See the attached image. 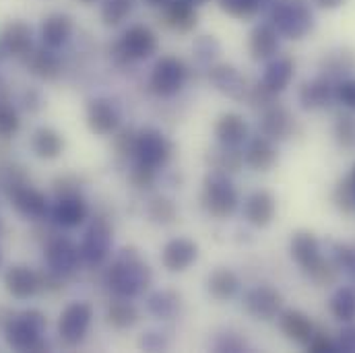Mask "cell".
<instances>
[{"label":"cell","mask_w":355,"mask_h":353,"mask_svg":"<svg viewBox=\"0 0 355 353\" xmlns=\"http://www.w3.org/2000/svg\"><path fill=\"white\" fill-rule=\"evenodd\" d=\"M291 259L300 265V268L316 283V285H333L339 277V266L331 259L322 257L320 242L310 232H297L289 244Z\"/></svg>","instance_id":"cell-1"},{"label":"cell","mask_w":355,"mask_h":353,"mask_svg":"<svg viewBox=\"0 0 355 353\" xmlns=\"http://www.w3.org/2000/svg\"><path fill=\"white\" fill-rule=\"evenodd\" d=\"M151 283V270L141 261L135 248H124L107 270L110 289L124 300L137 298Z\"/></svg>","instance_id":"cell-2"},{"label":"cell","mask_w":355,"mask_h":353,"mask_svg":"<svg viewBox=\"0 0 355 353\" xmlns=\"http://www.w3.org/2000/svg\"><path fill=\"white\" fill-rule=\"evenodd\" d=\"M268 23L281 37L304 40L314 29V8L310 0H270Z\"/></svg>","instance_id":"cell-3"},{"label":"cell","mask_w":355,"mask_h":353,"mask_svg":"<svg viewBox=\"0 0 355 353\" xmlns=\"http://www.w3.org/2000/svg\"><path fill=\"white\" fill-rule=\"evenodd\" d=\"M46 329V316L40 310H27L17 318L6 322L4 335L6 343L17 352H42L48 350V343L42 339Z\"/></svg>","instance_id":"cell-4"},{"label":"cell","mask_w":355,"mask_h":353,"mask_svg":"<svg viewBox=\"0 0 355 353\" xmlns=\"http://www.w3.org/2000/svg\"><path fill=\"white\" fill-rule=\"evenodd\" d=\"M200 203L209 215L223 219V217H230L238 209L240 196H238V190L230 178L225 174L213 172L211 176H207L205 184H202Z\"/></svg>","instance_id":"cell-5"},{"label":"cell","mask_w":355,"mask_h":353,"mask_svg":"<svg viewBox=\"0 0 355 353\" xmlns=\"http://www.w3.org/2000/svg\"><path fill=\"white\" fill-rule=\"evenodd\" d=\"M172 153H174V145L162 130L145 128L137 132V145H135L137 164L151 170H162L170 164Z\"/></svg>","instance_id":"cell-6"},{"label":"cell","mask_w":355,"mask_h":353,"mask_svg":"<svg viewBox=\"0 0 355 353\" xmlns=\"http://www.w3.org/2000/svg\"><path fill=\"white\" fill-rule=\"evenodd\" d=\"M186 79H188V69L178 56H162L151 71L149 87L162 97H172L184 87Z\"/></svg>","instance_id":"cell-7"},{"label":"cell","mask_w":355,"mask_h":353,"mask_svg":"<svg viewBox=\"0 0 355 353\" xmlns=\"http://www.w3.org/2000/svg\"><path fill=\"white\" fill-rule=\"evenodd\" d=\"M118 52L126 58V60H147L151 58L157 48H159V40L155 35V31L147 25H132L128 27L122 37L118 40Z\"/></svg>","instance_id":"cell-8"},{"label":"cell","mask_w":355,"mask_h":353,"mask_svg":"<svg viewBox=\"0 0 355 353\" xmlns=\"http://www.w3.org/2000/svg\"><path fill=\"white\" fill-rule=\"evenodd\" d=\"M244 308L257 320H272V318H277L281 314L283 295L275 287L263 283V285H257V287L246 291Z\"/></svg>","instance_id":"cell-9"},{"label":"cell","mask_w":355,"mask_h":353,"mask_svg":"<svg viewBox=\"0 0 355 353\" xmlns=\"http://www.w3.org/2000/svg\"><path fill=\"white\" fill-rule=\"evenodd\" d=\"M91 318H93V310L89 304H85V302L71 304L62 312L60 322H58V333H60L62 341L67 345H79L87 335Z\"/></svg>","instance_id":"cell-10"},{"label":"cell","mask_w":355,"mask_h":353,"mask_svg":"<svg viewBox=\"0 0 355 353\" xmlns=\"http://www.w3.org/2000/svg\"><path fill=\"white\" fill-rule=\"evenodd\" d=\"M112 248V227L105 219H95L81 244V259L89 265H101Z\"/></svg>","instance_id":"cell-11"},{"label":"cell","mask_w":355,"mask_h":353,"mask_svg":"<svg viewBox=\"0 0 355 353\" xmlns=\"http://www.w3.org/2000/svg\"><path fill=\"white\" fill-rule=\"evenodd\" d=\"M295 130V118L291 116V112L279 103H270L266 105L261 118V132L266 139L275 141H287Z\"/></svg>","instance_id":"cell-12"},{"label":"cell","mask_w":355,"mask_h":353,"mask_svg":"<svg viewBox=\"0 0 355 353\" xmlns=\"http://www.w3.org/2000/svg\"><path fill=\"white\" fill-rule=\"evenodd\" d=\"M87 124L99 137L114 135L120 126V112L110 99H93L87 107Z\"/></svg>","instance_id":"cell-13"},{"label":"cell","mask_w":355,"mask_h":353,"mask_svg":"<svg viewBox=\"0 0 355 353\" xmlns=\"http://www.w3.org/2000/svg\"><path fill=\"white\" fill-rule=\"evenodd\" d=\"M335 85L331 79L327 77H316L308 83H304L300 89V103L306 112H314V110H327L333 105V101L337 99L335 95Z\"/></svg>","instance_id":"cell-14"},{"label":"cell","mask_w":355,"mask_h":353,"mask_svg":"<svg viewBox=\"0 0 355 353\" xmlns=\"http://www.w3.org/2000/svg\"><path fill=\"white\" fill-rule=\"evenodd\" d=\"M279 48H281V35L277 33V29L270 23H259L250 31L248 50H250L252 60H257V62L272 60L279 54Z\"/></svg>","instance_id":"cell-15"},{"label":"cell","mask_w":355,"mask_h":353,"mask_svg":"<svg viewBox=\"0 0 355 353\" xmlns=\"http://www.w3.org/2000/svg\"><path fill=\"white\" fill-rule=\"evenodd\" d=\"M198 246L188 238H174L164 246L162 263L170 273H182L196 263Z\"/></svg>","instance_id":"cell-16"},{"label":"cell","mask_w":355,"mask_h":353,"mask_svg":"<svg viewBox=\"0 0 355 353\" xmlns=\"http://www.w3.org/2000/svg\"><path fill=\"white\" fill-rule=\"evenodd\" d=\"M0 46L10 56H27L33 50L31 27L21 19L6 23V27L2 29V35H0Z\"/></svg>","instance_id":"cell-17"},{"label":"cell","mask_w":355,"mask_h":353,"mask_svg":"<svg viewBox=\"0 0 355 353\" xmlns=\"http://www.w3.org/2000/svg\"><path fill=\"white\" fill-rule=\"evenodd\" d=\"M79 259H81V252L79 248L69 242V240H62V238H56L48 244L46 248V261L50 265V270L54 275H69L73 273L77 265H79Z\"/></svg>","instance_id":"cell-18"},{"label":"cell","mask_w":355,"mask_h":353,"mask_svg":"<svg viewBox=\"0 0 355 353\" xmlns=\"http://www.w3.org/2000/svg\"><path fill=\"white\" fill-rule=\"evenodd\" d=\"M73 29H75V23L69 15L64 12H52L48 15L44 21H42V27H40V37H42V44L46 48H62L71 35H73Z\"/></svg>","instance_id":"cell-19"},{"label":"cell","mask_w":355,"mask_h":353,"mask_svg":"<svg viewBox=\"0 0 355 353\" xmlns=\"http://www.w3.org/2000/svg\"><path fill=\"white\" fill-rule=\"evenodd\" d=\"M162 10L164 23L176 33H190L198 25L196 6L188 0H170Z\"/></svg>","instance_id":"cell-20"},{"label":"cell","mask_w":355,"mask_h":353,"mask_svg":"<svg viewBox=\"0 0 355 353\" xmlns=\"http://www.w3.org/2000/svg\"><path fill=\"white\" fill-rule=\"evenodd\" d=\"M277 203L268 190H254L244 200V217L254 227H266L275 219Z\"/></svg>","instance_id":"cell-21"},{"label":"cell","mask_w":355,"mask_h":353,"mask_svg":"<svg viewBox=\"0 0 355 353\" xmlns=\"http://www.w3.org/2000/svg\"><path fill=\"white\" fill-rule=\"evenodd\" d=\"M209 81L215 85L217 91L234 97V99H244L248 97V87H246V79L240 75L238 69H234L232 64H215L209 71Z\"/></svg>","instance_id":"cell-22"},{"label":"cell","mask_w":355,"mask_h":353,"mask_svg":"<svg viewBox=\"0 0 355 353\" xmlns=\"http://www.w3.org/2000/svg\"><path fill=\"white\" fill-rule=\"evenodd\" d=\"M279 327L283 331V335L297 343V345H308L310 339L314 337L316 333V327L314 322L300 310H285L279 314Z\"/></svg>","instance_id":"cell-23"},{"label":"cell","mask_w":355,"mask_h":353,"mask_svg":"<svg viewBox=\"0 0 355 353\" xmlns=\"http://www.w3.org/2000/svg\"><path fill=\"white\" fill-rule=\"evenodd\" d=\"M4 285H6V291L12 298L29 300L40 289V277L29 266L15 265L4 273Z\"/></svg>","instance_id":"cell-24"},{"label":"cell","mask_w":355,"mask_h":353,"mask_svg":"<svg viewBox=\"0 0 355 353\" xmlns=\"http://www.w3.org/2000/svg\"><path fill=\"white\" fill-rule=\"evenodd\" d=\"M10 200L15 205V209L23 215V217H29V219H40L48 213V200L46 196L31 188V186H25L21 184L19 188L10 190Z\"/></svg>","instance_id":"cell-25"},{"label":"cell","mask_w":355,"mask_h":353,"mask_svg":"<svg viewBox=\"0 0 355 353\" xmlns=\"http://www.w3.org/2000/svg\"><path fill=\"white\" fill-rule=\"evenodd\" d=\"M293 71H295V64L289 56H275L265 69V75H263V81L261 85L272 93V95H279L281 91L289 87L291 79H293Z\"/></svg>","instance_id":"cell-26"},{"label":"cell","mask_w":355,"mask_h":353,"mask_svg":"<svg viewBox=\"0 0 355 353\" xmlns=\"http://www.w3.org/2000/svg\"><path fill=\"white\" fill-rule=\"evenodd\" d=\"M215 137L219 145L240 149L248 139V122L240 114H223L215 124Z\"/></svg>","instance_id":"cell-27"},{"label":"cell","mask_w":355,"mask_h":353,"mask_svg":"<svg viewBox=\"0 0 355 353\" xmlns=\"http://www.w3.org/2000/svg\"><path fill=\"white\" fill-rule=\"evenodd\" d=\"M54 219L56 223H60L62 227H77L87 219V205L85 200L75 192V194H64L58 198V203L54 205Z\"/></svg>","instance_id":"cell-28"},{"label":"cell","mask_w":355,"mask_h":353,"mask_svg":"<svg viewBox=\"0 0 355 353\" xmlns=\"http://www.w3.org/2000/svg\"><path fill=\"white\" fill-rule=\"evenodd\" d=\"M244 162L257 170V172H268L275 164H277V147L270 139H266L265 135L254 137L246 151H244Z\"/></svg>","instance_id":"cell-29"},{"label":"cell","mask_w":355,"mask_h":353,"mask_svg":"<svg viewBox=\"0 0 355 353\" xmlns=\"http://www.w3.org/2000/svg\"><path fill=\"white\" fill-rule=\"evenodd\" d=\"M320 71H322V77L331 79L333 83H339L355 71V56L347 50L329 52L320 60Z\"/></svg>","instance_id":"cell-30"},{"label":"cell","mask_w":355,"mask_h":353,"mask_svg":"<svg viewBox=\"0 0 355 353\" xmlns=\"http://www.w3.org/2000/svg\"><path fill=\"white\" fill-rule=\"evenodd\" d=\"M27 67L29 71L40 77V79H56L60 73V60L58 56L52 52V48H40V50H31L27 54Z\"/></svg>","instance_id":"cell-31"},{"label":"cell","mask_w":355,"mask_h":353,"mask_svg":"<svg viewBox=\"0 0 355 353\" xmlns=\"http://www.w3.org/2000/svg\"><path fill=\"white\" fill-rule=\"evenodd\" d=\"M207 289L219 302L232 300L240 291V277L232 268H217L211 273L207 281Z\"/></svg>","instance_id":"cell-32"},{"label":"cell","mask_w":355,"mask_h":353,"mask_svg":"<svg viewBox=\"0 0 355 353\" xmlns=\"http://www.w3.org/2000/svg\"><path fill=\"white\" fill-rule=\"evenodd\" d=\"M31 147L42 160H56L64 149V139L54 128H37L31 139Z\"/></svg>","instance_id":"cell-33"},{"label":"cell","mask_w":355,"mask_h":353,"mask_svg":"<svg viewBox=\"0 0 355 353\" xmlns=\"http://www.w3.org/2000/svg\"><path fill=\"white\" fill-rule=\"evenodd\" d=\"M209 164L213 168V172L219 174H236L242 164H244V153L238 151V147H225L219 145V149H213L209 153Z\"/></svg>","instance_id":"cell-34"},{"label":"cell","mask_w":355,"mask_h":353,"mask_svg":"<svg viewBox=\"0 0 355 353\" xmlns=\"http://www.w3.org/2000/svg\"><path fill=\"white\" fill-rule=\"evenodd\" d=\"M147 308L153 316L162 318V320H170L180 312V295L172 289H162L149 295L147 300Z\"/></svg>","instance_id":"cell-35"},{"label":"cell","mask_w":355,"mask_h":353,"mask_svg":"<svg viewBox=\"0 0 355 353\" xmlns=\"http://www.w3.org/2000/svg\"><path fill=\"white\" fill-rule=\"evenodd\" d=\"M333 316L341 322L355 320V287H339L329 302Z\"/></svg>","instance_id":"cell-36"},{"label":"cell","mask_w":355,"mask_h":353,"mask_svg":"<svg viewBox=\"0 0 355 353\" xmlns=\"http://www.w3.org/2000/svg\"><path fill=\"white\" fill-rule=\"evenodd\" d=\"M137 320H139L137 308L128 300H124V298L120 302H114L107 308V322L114 329H130L132 325H137Z\"/></svg>","instance_id":"cell-37"},{"label":"cell","mask_w":355,"mask_h":353,"mask_svg":"<svg viewBox=\"0 0 355 353\" xmlns=\"http://www.w3.org/2000/svg\"><path fill=\"white\" fill-rule=\"evenodd\" d=\"M132 8H135V0H103L101 21L107 27H116L130 17Z\"/></svg>","instance_id":"cell-38"},{"label":"cell","mask_w":355,"mask_h":353,"mask_svg":"<svg viewBox=\"0 0 355 353\" xmlns=\"http://www.w3.org/2000/svg\"><path fill=\"white\" fill-rule=\"evenodd\" d=\"M221 10L227 12L234 19L248 21L254 19L261 12V2L263 0H217Z\"/></svg>","instance_id":"cell-39"},{"label":"cell","mask_w":355,"mask_h":353,"mask_svg":"<svg viewBox=\"0 0 355 353\" xmlns=\"http://www.w3.org/2000/svg\"><path fill=\"white\" fill-rule=\"evenodd\" d=\"M149 217L155 221V223H162V225H170L174 223V219L178 217V209L174 205V200L166 198V196H157L151 200L149 205Z\"/></svg>","instance_id":"cell-40"},{"label":"cell","mask_w":355,"mask_h":353,"mask_svg":"<svg viewBox=\"0 0 355 353\" xmlns=\"http://www.w3.org/2000/svg\"><path fill=\"white\" fill-rule=\"evenodd\" d=\"M333 200L337 205V209L345 215H354L355 213V186L352 184L349 178L341 180L333 192Z\"/></svg>","instance_id":"cell-41"},{"label":"cell","mask_w":355,"mask_h":353,"mask_svg":"<svg viewBox=\"0 0 355 353\" xmlns=\"http://www.w3.org/2000/svg\"><path fill=\"white\" fill-rule=\"evenodd\" d=\"M335 139L343 149H355V116L341 114L335 122Z\"/></svg>","instance_id":"cell-42"},{"label":"cell","mask_w":355,"mask_h":353,"mask_svg":"<svg viewBox=\"0 0 355 353\" xmlns=\"http://www.w3.org/2000/svg\"><path fill=\"white\" fill-rule=\"evenodd\" d=\"M331 261L339 268H343L355 281V244H333Z\"/></svg>","instance_id":"cell-43"},{"label":"cell","mask_w":355,"mask_h":353,"mask_svg":"<svg viewBox=\"0 0 355 353\" xmlns=\"http://www.w3.org/2000/svg\"><path fill=\"white\" fill-rule=\"evenodd\" d=\"M192 52H194V56H196L198 62L207 64V62H211V60H215V58L219 56L221 46H219V42H217L213 35H200V37L194 42Z\"/></svg>","instance_id":"cell-44"},{"label":"cell","mask_w":355,"mask_h":353,"mask_svg":"<svg viewBox=\"0 0 355 353\" xmlns=\"http://www.w3.org/2000/svg\"><path fill=\"white\" fill-rule=\"evenodd\" d=\"M21 120L10 103L0 101V139H10L19 132Z\"/></svg>","instance_id":"cell-45"},{"label":"cell","mask_w":355,"mask_h":353,"mask_svg":"<svg viewBox=\"0 0 355 353\" xmlns=\"http://www.w3.org/2000/svg\"><path fill=\"white\" fill-rule=\"evenodd\" d=\"M335 95H337V101L343 103L347 110L355 112V79L347 77L343 81H339L335 85Z\"/></svg>","instance_id":"cell-46"},{"label":"cell","mask_w":355,"mask_h":353,"mask_svg":"<svg viewBox=\"0 0 355 353\" xmlns=\"http://www.w3.org/2000/svg\"><path fill=\"white\" fill-rule=\"evenodd\" d=\"M308 347V352H314V353H335L339 352V345L329 337V335H324V333H314V337L310 339V343L306 345Z\"/></svg>","instance_id":"cell-47"},{"label":"cell","mask_w":355,"mask_h":353,"mask_svg":"<svg viewBox=\"0 0 355 353\" xmlns=\"http://www.w3.org/2000/svg\"><path fill=\"white\" fill-rule=\"evenodd\" d=\"M215 347L219 352H244L246 350V341L242 337L234 335V333H223V335H219Z\"/></svg>","instance_id":"cell-48"},{"label":"cell","mask_w":355,"mask_h":353,"mask_svg":"<svg viewBox=\"0 0 355 353\" xmlns=\"http://www.w3.org/2000/svg\"><path fill=\"white\" fill-rule=\"evenodd\" d=\"M130 180H132L137 186H141V188H149V186L155 182V170L137 164V168H135L132 174H130Z\"/></svg>","instance_id":"cell-49"},{"label":"cell","mask_w":355,"mask_h":353,"mask_svg":"<svg viewBox=\"0 0 355 353\" xmlns=\"http://www.w3.org/2000/svg\"><path fill=\"white\" fill-rule=\"evenodd\" d=\"M339 352L355 353V320L347 322V327L339 333Z\"/></svg>","instance_id":"cell-50"},{"label":"cell","mask_w":355,"mask_h":353,"mask_svg":"<svg viewBox=\"0 0 355 353\" xmlns=\"http://www.w3.org/2000/svg\"><path fill=\"white\" fill-rule=\"evenodd\" d=\"M135 145H137V132L132 130H124L116 141V147L122 155H135Z\"/></svg>","instance_id":"cell-51"},{"label":"cell","mask_w":355,"mask_h":353,"mask_svg":"<svg viewBox=\"0 0 355 353\" xmlns=\"http://www.w3.org/2000/svg\"><path fill=\"white\" fill-rule=\"evenodd\" d=\"M157 333H149L145 339H143V347L145 350H151V352H157V350H164L168 343L164 341V339H159V337H155Z\"/></svg>","instance_id":"cell-52"},{"label":"cell","mask_w":355,"mask_h":353,"mask_svg":"<svg viewBox=\"0 0 355 353\" xmlns=\"http://www.w3.org/2000/svg\"><path fill=\"white\" fill-rule=\"evenodd\" d=\"M310 2H312V6H316V8H322V10H335V8L343 6L347 0H310Z\"/></svg>","instance_id":"cell-53"},{"label":"cell","mask_w":355,"mask_h":353,"mask_svg":"<svg viewBox=\"0 0 355 353\" xmlns=\"http://www.w3.org/2000/svg\"><path fill=\"white\" fill-rule=\"evenodd\" d=\"M145 2H147L149 6H159V8H164L170 0H145Z\"/></svg>","instance_id":"cell-54"},{"label":"cell","mask_w":355,"mask_h":353,"mask_svg":"<svg viewBox=\"0 0 355 353\" xmlns=\"http://www.w3.org/2000/svg\"><path fill=\"white\" fill-rule=\"evenodd\" d=\"M188 2H192L194 6H200V4H207L209 0H188Z\"/></svg>","instance_id":"cell-55"},{"label":"cell","mask_w":355,"mask_h":353,"mask_svg":"<svg viewBox=\"0 0 355 353\" xmlns=\"http://www.w3.org/2000/svg\"><path fill=\"white\" fill-rule=\"evenodd\" d=\"M349 180H352V184L355 186V166H354V170H352V174H349Z\"/></svg>","instance_id":"cell-56"},{"label":"cell","mask_w":355,"mask_h":353,"mask_svg":"<svg viewBox=\"0 0 355 353\" xmlns=\"http://www.w3.org/2000/svg\"><path fill=\"white\" fill-rule=\"evenodd\" d=\"M81 2H87L89 4V2H95V0H81Z\"/></svg>","instance_id":"cell-57"},{"label":"cell","mask_w":355,"mask_h":353,"mask_svg":"<svg viewBox=\"0 0 355 353\" xmlns=\"http://www.w3.org/2000/svg\"><path fill=\"white\" fill-rule=\"evenodd\" d=\"M0 259H2V257H0Z\"/></svg>","instance_id":"cell-58"}]
</instances>
